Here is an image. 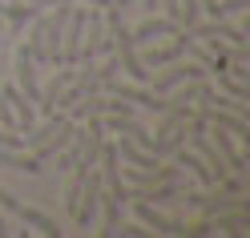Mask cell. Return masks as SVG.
I'll return each instance as SVG.
<instances>
[{"label": "cell", "instance_id": "cell-1", "mask_svg": "<svg viewBox=\"0 0 250 238\" xmlns=\"http://www.w3.org/2000/svg\"><path fill=\"white\" fill-rule=\"evenodd\" d=\"M101 53H109V33H105V12L85 4V33H81V57L77 65H93Z\"/></svg>", "mask_w": 250, "mask_h": 238}, {"label": "cell", "instance_id": "cell-2", "mask_svg": "<svg viewBox=\"0 0 250 238\" xmlns=\"http://www.w3.org/2000/svg\"><path fill=\"white\" fill-rule=\"evenodd\" d=\"M194 77H206V69L198 65V61H186V57H178V61H169V65H162V73L153 77V93L158 97H166L174 85H182V81H194Z\"/></svg>", "mask_w": 250, "mask_h": 238}, {"label": "cell", "instance_id": "cell-3", "mask_svg": "<svg viewBox=\"0 0 250 238\" xmlns=\"http://www.w3.org/2000/svg\"><path fill=\"white\" fill-rule=\"evenodd\" d=\"M133 214H137V222H142V226H149L153 234L186 238V222H182V218H169V214H162L158 206H149V202H142V198H133Z\"/></svg>", "mask_w": 250, "mask_h": 238}, {"label": "cell", "instance_id": "cell-4", "mask_svg": "<svg viewBox=\"0 0 250 238\" xmlns=\"http://www.w3.org/2000/svg\"><path fill=\"white\" fill-rule=\"evenodd\" d=\"M190 41H194V33H190V28H178L169 44H158V41H153V49L142 57V65H146V69H162V65H169V61L186 57V44H190Z\"/></svg>", "mask_w": 250, "mask_h": 238}, {"label": "cell", "instance_id": "cell-5", "mask_svg": "<svg viewBox=\"0 0 250 238\" xmlns=\"http://www.w3.org/2000/svg\"><path fill=\"white\" fill-rule=\"evenodd\" d=\"M12 69H17V85H21V93H24V97L33 101V109H37V101H41V81H37V61L28 57L24 44H17V53H12Z\"/></svg>", "mask_w": 250, "mask_h": 238}, {"label": "cell", "instance_id": "cell-6", "mask_svg": "<svg viewBox=\"0 0 250 238\" xmlns=\"http://www.w3.org/2000/svg\"><path fill=\"white\" fill-rule=\"evenodd\" d=\"M81 33H85V8H69L65 33H61V65H77V57H81Z\"/></svg>", "mask_w": 250, "mask_h": 238}, {"label": "cell", "instance_id": "cell-7", "mask_svg": "<svg viewBox=\"0 0 250 238\" xmlns=\"http://www.w3.org/2000/svg\"><path fill=\"white\" fill-rule=\"evenodd\" d=\"M202 113H206V125H222L226 133H234L242 141V146H250V125H246V117H238V113H230V109H214V105H198Z\"/></svg>", "mask_w": 250, "mask_h": 238}, {"label": "cell", "instance_id": "cell-8", "mask_svg": "<svg viewBox=\"0 0 250 238\" xmlns=\"http://www.w3.org/2000/svg\"><path fill=\"white\" fill-rule=\"evenodd\" d=\"M178 28H182V24L169 21V17H146L129 37H133V44H137V41H142V44H153V41H162V37H174Z\"/></svg>", "mask_w": 250, "mask_h": 238}, {"label": "cell", "instance_id": "cell-9", "mask_svg": "<svg viewBox=\"0 0 250 238\" xmlns=\"http://www.w3.org/2000/svg\"><path fill=\"white\" fill-rule=\"evenodd\" d=\"M0 97H4V101L12 105V113H17V130H21V133H24V130H33L37 109H33V101H28L17 85H4V89H0Z\"/></svg>", "mask_w": 250, "mask_h": 238}, {"label": "cell", "instance_id": "cell-10", "mask_svg": "<svg viewBox=\"0 0 250 238\" xmlns=\"http://www.w3.org/2000/svg\"><path fill=\"white\" fill-rule=\"evenodd\" d=\"M169 157H174V162H178L182 170H190V173H194V178H198L202 186H206V190L214 186V173H210V166H206V157H202L198 150H186V146H178V150L169 153Z\"/></svg>", "mask_w": 250, "mask_h": 238}, {"label": "cell", "instance_id": "cell-11", "mask_svg": "<svg viewBox=\"0 0 250 238\" xmlns=\"http://www.w3.org/2000/svg\"><path fill=\"white\" fill-rule=\"evenodd\" d=\"M17 218L24 222V226H33L37 234H44V238H61V226H57V222H53L49 214H44V210H33V206H21V210H17Z\"/></svg>", "mask_w": 250, "mask_h": 238}, {"label": "cell", "instance_id": "cell-12", "mask_svg": "<svg viewBox=\"0 0 250 238\" xmlns=\"http://www.w3.org/2000/svg\"><path fill=\"white\" fill-rule=\"evenodd\" d=\"M37 4H28V0H24V4H12V0H4V8H0V17H8V28H12V33H21V28L28 24V21H33L37 17Z\"/></svg>", "mask_w": 250, "mask_h": 238}, {"label": "cell", "instance_id": "cell-13", "mask_svg": "<svg viewBox=\"0 0 250 238\" xmlns=\"http://www.w3.org/2000/svg\"><path fill=\"white\" fill-rule=\"evenodd\" d=\"M0 166L24 170V173H41V157H37V153H21V150H4V146H0Z\"/></svg>", "mask_w": 250, "mask_h": 238}, {"label": "cell", "instance_id": "cell-14", "mask_svg": "<svg viewBox=\"0 0 250 238\" xmlns=\"http://www.w3.org/2000/svg\"><path fill=\"white\" fill-rule=\"evenodd\" d=\"M97 218H101V234L105 238H117V222H121V202H113V198H101V210H97Z\"/></svg>", "mask_w": 250, "mask_h": 238}, {"label": "cell", "instance_id": "cell-15", "mask_svg": "<svg viewBox=\"0 0 250 238\" xmlns=\"http://www.w3.org/2000/svg\"><path fill=\"white\" fill-rule=\"evenodd\" d=\"M214 89L218 93H226V97H238V101H250V89L246 81H234V77L222 69V73H214Z\"/></svg>", "mask_w": 250, "mask_h": 238}, {"label": "cell", "instance_id": "cell-16", "mask_svg": "<svg viewBox=\"0 0 250 238\" xmlns=\"http://www.w3.org/2000/svg\"><path fill=\"white\" fill-rule=\"evenodd\" d=\"M0 125H4V130H12V133H21V130H17V113H12V105H8L4 97H0Z\"/></svg>", "mask_w": 250, "mask_h": 238}, {"label": "cell", "instance_id": "cell-17", "mask_svg": "<svg viewBox=\"0 0 250 238\" xmlns=\"http://www.w3.org/2000/svg\"><path fill=\"white\" fill-rule=\"evenodd\" d=\"M0 210H4V214H17V210H21V202L12 198V194H8L4 186H0Z\"/></svg>", "mask_w": 250, "mask_h": 238}, {"label": "cell", "instance_id": "cell-18", "mask_svg": "<svg viewBox=\"0 0 250 238\" xmlns=\"http://www.w3.org/2000/svg\"><path fill=\"white\" fill-rule=\"evenodd\" d=\"M0 146H4V150H21V133H12V130L0 125Z\"/></svg>", "mask_w": 250, "mask_h": 238}, {"label": "cell", "instance_id": "cell-19", "mask_svg": "<svg viewBox=\"0 0 250 238\" xmlns=\"http://www.w3.org/2000/svg\"><path fill=\"white\" fill-rule=\"evenodd\" d=\"M77 4H89V8H105L109 0H77Z\"/></svg>", "mask_w": 250, "mask_h": 238}, {"label": "cell", "instance_id": "cell-20", "mask_svg": "<svg viewBox=\"0 0 250 238\" xmlns=\"http://www.w3.org/2000/svg\"><path fill=\"white\" fill-rule=\"evenodd\" d=\"M8 234H12V230H8V218L0 214V238H8Z\"/></svg>", "mask_w": 250, "mask_h": 238}, {"label": "cell", "instance_id": "cell-21", "mask_svg": "<svg viewBox=\"0 0 250 238\" xmlns=\"http://www.w3.org/2000/svg\"><path fill=\"white\" fill-rule=\"evenodd\" d=\"M0 8H4V0H0Z\"/></svg>", "mask_w": 250, "mask_h": 238}]
</instances>
